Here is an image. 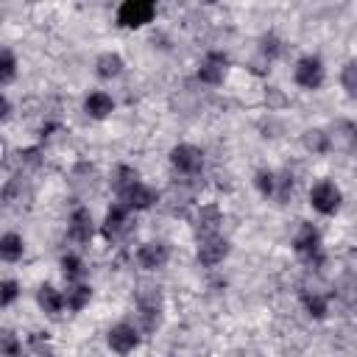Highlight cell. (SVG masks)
<instances>
[{
  "mask_svg": "<svg viewBox=\"0 0 357 357\" xmlns=\"http://www.w3.org/2000/svg\"><path fill=\"white\" fill-rule=\"evenodd\" d=\"M156 17V3L151 0H126L117 6V14H114V22L126 31H137V28H145L148 22H153Z\"/></svg>",
  "mask_w": 357,
  "mask_h": 357,
  "instance_id": "1",
  "label": "cell"
},
{
  "mask_svg": "<svg viewBox=\"0 0 357 357\" xmlns=\"http://www.w3.org/2000/svg\"><path fill=\"white\" fill-rule=\"evenodd\" d=\"M340 204H343V192H340V187L335 184V181H329V178H321V181H315L312 187H310V206L318 212V215H337V209H340Z\"/></svg>",
  "mask_w": 357,
  "mask_h": 357,
  "instance_id": "2",
  "label": "cell"
},
{
  "mask_svg": "<svg viewBox=\"0 0 357 357\" xmlns=\"http://www.w3.org/2000/svg\"><path fill=\"white\" fill-rule=\"evenodd\" d=\"M293 81H296V86H301V89H307V92H315V89H321L324 86V81H326V67H324V61L318 59V56H301L298 61H296V67H293Z\"/></svg>",
  "mask_w": 357,
  "mask_h": 357,
  "instance_id": "3",
  "label": "cell"
},
{
  "mask_svg": "<svg viewBox=\"0 0 357 357\" xmlns=\"http://www.w3.org/2000/svg\"><path fill=\"white\" fill-rule=\"evenodd\" d=\"M321 245H324V243H321V231H318L312 223L301 220L298 229H296V234H293V251H296L304 262L318 265V262H321V254H324Z\"/></svg>",
  "mask_w": 357,
  "mask_h": 357,
  "instance_id": "4",
  "label": "cell"
},
{
  "mask_svg": "<svg viewBox=\"0 0 357 357\" xmlns=\"http://www.w3.org/2000/svg\"><path fill=\"white\" fill-rule=\"evenodd\" d=\"M137 312L145 332H153L162 324V293L159 287H142L137 293Z\"/></svg>",
  "mask_w": 357,
  "mask_h": 357,
  "instance_id": "5",
  "label": "cell"
},
{
  "mask_svg": "<svg viewBox=\"0 0 357 357\" xmlns=\"http://www.w3.org/2000/svg\"><path fill=\"white\" fill-rule=\"evenodd\" d=\"M131 215H134V212L126 209L123 204H112V206L106 209V215H103L100 234H103L106 240H120L123 234H128V231L134 229V218H131Z\"/></svg>",
  "mask_w": 357,
  "mask_h": 357,
  "instance_id": "6",
  "label": "cell"
},
{
  "mask_svg": "<svg viewBox=\"0 0 357 357\" xmlns=\"http://www.w3.org/2000/svg\"><path fill=\"white\" fill-rule=\"evenodd\" d=\"M156 201H159V192H156L153 187H148L142 178L134 181L131 187H126L123 192H117V204H123V206L131 209V212H145V209H151Z\"/></svg>",
  "mask_w": 357,
  "mask_h": 357,
  "instance_id": "7",
  "label": "cell"
},
{
  "mask_svg": "<svg viewBox=\"0 0 357 357\" xmlns=\"http://www.w3.org/2000/svg\"><path fill=\"white\" fill-rule=\"evenodd\" d=\"M170 165L184 176H195L204 170V151L198 145H190V142L173 145L170 148Z\"/></svg>",
  "mask_w": 357,
  "mask_h": 357,
  "instance_id": "8",
  "label": "cell"
},
{
  "mask_svg": "<svg viewBox=\"0 0 357 357\" xmlns=\"http://www.w3.org/2000/svg\"><path fill=\"white\" fill-rule=\"evenodd\" d=\"M139 329L134 326V324H126V321H120V324H114L109 332H106V343H109V349L114 351V354H120V357H126V354H131L137 346H139Z\"/></svg>",
  "mask_w": 357,
  "mask_h": 357,
  "instance_id": "9",
  "label": "cell"
},
{
  "mask_svg": "<svg viewBox=\"0 0 357 357\" xmlns=\"http://www.w3.org/2000/svg\"><path fill=\"white\" fill-rule=\"evenodd\" d=\"M226 73H229V56H226V53H220V50H209V53L198 61V70H195L198 81L212 84V86L223 84Z\"/></svg>",
  "mask_w": 357,
  "mask_h": 357,
  "instance_id": "10",
  "label": "cell"
},
{
  "mask_svg": "<svg viewBox=\"0 0 357 357\" xmlns=\"http://www.w3.org/2000/svg\"><path fill=\"white\" fill-rule=\"evenodd\" d=\"M231 245L223 234H212V237H201L198 240V251H195V259L204 265V268H215L220 265L226 257H229Z\"/></svg>",
  "mask_w": 357,
  "mask_h": 357,
  "instance_id": "11",
  "label": "cell"
},
{
  "mask_svg": "<svg viewBox=\"0 0 357 357\" xmlns=\"http://www.w3.org/2000/svg\"><path fill=\"white\" fill-rule=\"evenodd\" d=\"M95 234V223H92V212L86 206H75L67 218V237L78 245H86Z\"/></svg>",
  "mask_w": 357,
  "mask_h": 357,
  "instance_id": "12",
  "label": "cell"
},
{
  "mask_svg": "<svg viewBox=\"0 0 357 357\" xmlns=\"http://www.w3.org/2000/svg\"><path fill=\"white\" fill-rule=\"evenodd\" d=\"M167 259H170V245L165 240H148L137 248V262L145 271H159L167 265Z\"/></svg>",
  "mask_w": 357,
  "mask_h": 357,
  "instance_id": "13",
  "label": "cell"
},
{
  "mask_svg": "<svg viewBox=\"0 0 357 357\" xmlns=\"http://www.w3.org/2000/svg\"><path fill=\"white\" fill-rule=\"evenodd\" d=\"M220 223H223V212H220L215 204L198 206V212H195V218H192V226H195V234H198V237H212V234H218Z\"/></svg>",
  "mask_w": 357,
  "mask_h": 357,
  "instance_id": "14",
  "label": "cell"
},
{
  "mask_svg": "<svg viewBox=\"0 0 357 357\" xmlns=\"http://www.w3.org/2000/svg\"><path fill=\"white\" fill-rule=\"evenodd\" d=\"M84 112H86V117H92V120H106V117L114 112V100H112L109 92L95 89V92H89V95L84 98Z\"/></svg>",
  "mask_w": 357,
  "mask_h": 357,
  "instance_id": "15",
  "label": "cell"
},
{
  "mask_svg": "<svg viewBox=\"0 0 357 357\" xmlns=\"http://www.w3.org/2000/svg\"><path fill=\"white\" fill-rule=\"evenodd\" d=\"M36 304H39V310L45 312V315H50V318H56V315H61V310H64V293L59 290V287H53V284H39V290H36Z\"/></svg>",
  "mask_w": 357,
  "mask_h": 357,
  "instance_id": "16",
  "label": "cell"
},
{
  "mask_svg": "<svg viewBox=\"0 0 357 357\" xmlns=\"http://www.w3.org/2000/svg\"><path fill=\"white\" fill-rule=\"evenodd\" d=\"M123 67H126V61H123V56L120 53H100L98 59H95V75L98 78H103V81H112V78H117L120 73H123Z\"/></svg>",
  "mask_w": 357,
  "mask_h": 357,
  "instance_id": "17",
  "label": "cell"
},
{
  "mask_svg": "<svg viewBox=\"0 0 357 357\" xmlns=\"http://www.w3.org/2000/svg\"><path fill=\"white\" fill-rule=\"evenodd\" d=\"M298 301H301L304 312H307L312 321H324V318L329 315V301H326V296H321V293H315V290H304V293L298 296Z\"/></svg>",
  "mask_w": 357,
  "mask_h": 357,
  "instance_id": "18",
  "label": "cell"
},
{
  "mask_svg": "<svg viewBox=\"0 0 357 357\" xmlns=\"http://www.w3.org/2000/svg\"><path fill=\"white\" fill-rule=\"evenodd\" d=\"M89 301H92V287L84 284V282H73V284L67 287V293H64V307H67L70 312H81Z\"/></svg>",
  "mask_w": 357,
  "mask_h": 357,
  "instance_id": "19",
  "label": "cell"
},
{
  "mask_svg": "<svg viewBox=\"0 0 357 357\" xmlns=\"http://www.w3.org/2000/svg\"><path fill=\"white\" fill-rule=\"evenodd\" d=\"M22 254H25V240L17 231L0 234V259L3 262H20Z\"/></svg>",
  "mask_w": 357,
  "mask_h": 357,
  "instance_id": "20",
  "label": "cell"
},
{
  "mask_svg": "<svg viewBox=\"0 0 357 357\" xmlns=\"http://www.w3.org/2000/svg\"><path fill=\"white\" fill-rule=\"evenodd\" d=\"M301 142H304V148L312 151V153H326V151L332 148V137H329L324 128H307V131L301 134Z\"/></svg>",
  "mask_w": 357,
  "mask_h": 357,
  "instance_id": "21",
  "label": "cell"
},
{
  "mask_svg": "<svg viewBox=\"0 0 357 357\" xmlns=\"http://www.w3.org/2000/svg\"><path fill=\"white\" fill-rule=\"evenodd\" d=\"M134 181H139V173L134 167H128V165H117L114 167V173H112V190H114V195L123 192L126 187H131Z\"/></svg>",
  "mask_w": 357,
  "mask_h": 357,
  "instance_id": "22",
  "label": "cell"
},
{
  "mask_svg": "<svg viewBox=\"0 0 357 357\" xmlns=\"http://www.w3.org/2000/svg\"><path fill=\"white\" fill-rule=\"evenodd\" d=\"M59 265H61V273H64V279H67V282H78V279L86 273L84 259H81L78 254H64Z\"/></svg>",
  "mask_w": 357,
  "mask_h": 357,
  "instance_id": "23",
  "label": "cell"
},
{
  "mask_svg": "<svg viewBox=\"0 0 357 357\" xmlns=\"http://www.w3.org/2000/svg\"><path fill=\"white\" fill-rule=\"evenodd\" d=\"M17 78V56L8 47H0V86Z\"/></svg>",
  "mask_w": 357,
  "mask_h": 357,
  "instance_id": "24",
  "label": "cell"
},
{
  "mask_svg": "<svg viewBox=\"0 0 357 357\" xmlns=\"http://www.w3.org/2000/svg\"><path fill=\"white\" fill-rule=\"evenodd\" d=\"M259 53H262L268 61H273V59H279V56L284 53V45H282V39H279L276 33H265V36L259 39Z\"/></svg>",
  "mask_w": 357,
  "mask_h": 357,
  "instance_id": "25",
  "label": "cell"
},
{
  "mask_svg": "<svg viewBox=\"0 0 357 357\" xmlns=\"http://www.w3.org/2000/svg\"><path fill=\"white\" fill-rule=\"evenodd\" d=\"M254 187L262 198H273V187H276V173L273 170H257L254 173Z\"/></svg>",
  "mask_w": 357,
  "mask_h": 357,
  "instance_id": "26",
  "label": "cell"
},
{
  "mask_svg": "<svg viewBox=\"0 0 357 357\" xmlns=\"http://www.w3.org/2000/svg\"><path fill=\"white\" fill-rule=\"evenodd\" d=\"M22 343L11 329H0V357H20Z\"/></svg>",
  "mask_w": 357,
  "mask_h": 357,
  "instance_id": "27",
  "label": "cell"
},
{
  "mask_svg": "<svg viewBox=\"0 0 357 357\" xmlns=\"http://www.w3.org/2000/svg\"><path fill=\"white\" fill-rule=\"evenodd\" d=\"M340 84H343V89H346L349 98L357 95V61H346V64H343V70H340Z\"/></svg>",
  "mask_w": 357,
  "mask_h": 357,
  "instance_id": "28",
  "label": "cell"
},
{
  "mask_svg": "<svg viewBox=\"0 0 357 357\" xmlns=\"http://www.w3.org/2000/svg\"><path fill=\"white\" fill-rule=\"evenodd\" d=\"M293 195V176L284 170V173H276V187H273V198L279 204H284L287 198Z\"/></svg>",
  "mask_w": 357,
  "mask_h": 357,
  "instance_id": "29",
  "label": "cell"
},
{
  "mask_svg": "<svg viewBox=\"0 0 357 357\" xmlns=\"http://www.w3.org/2000/svg\"><path fill=\"white\" fill-rule=\"evenodd\" d=\"M17 298H20V282L0 279V307H11Z\"/></svg>",
  "mask_w": 357,
  "mask_h": 357,
  "instance_id": "30",
  "label": "cell"
},
{
  "mask_svg": "<svg viewBox=\"0 0 357 357\" xmlns=\"http://www.w3.org/2000/svg\"><path fill=\"white\" fill-rule=\"evenodd\" d=\"M8 114H11V100L6 95H0V123L8 120Z\"/></svg>",
  "mask_w": 357,
  "mask_h": 357,
  "instance_id": "31",
  "label": "cell"
}]
</instances>
